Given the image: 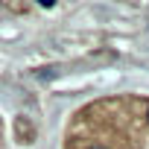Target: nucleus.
<instances>
[{
	"mask_svg": "<svg viewBox=\"0 0 149 149\" xmlns=\"http://www.w3.org/2000/svg\"><path fill=\"white\" fill-rule=\"evenodd\" d=\"M88 149H108V146H100V143H94V146H88Z\"/></svg>",
	"mask_w": 149,
	"mask_h": 149,
	"instance_id": "1",
	"label": "nucleus"
},
{
	"mask_svg": "<svg viewBox=\"0 0 149 149\" xmlns=\"http://www.w3.org/2000/svg\"><path fill=\"white\" fill-rule=\"evenodd\" d=\"M146 111H149V102H146ZM146 120H149V117H146Z\"/></svg>",
	"mask_w": 149,
	"mask_h": 149,
	"instance_id": "2",
	"label": "nucleus"
}]
</instances>
